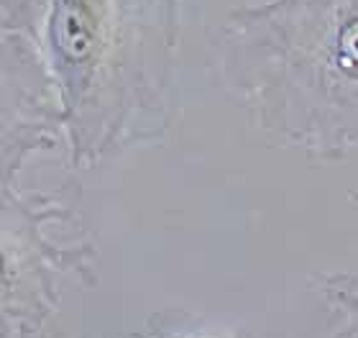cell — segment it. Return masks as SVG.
<instances>
[{
	"label": "cell",
	"mask_w": 358,
	"mask_h": 338,
	"mask_svg": "<svg viewBox=\"0 0 358 338\" xmlns=\"http://www.w3.org/2000/svg\"><path fill=\"white\" fill-rule=\"evenodd\" d=\"M179 0H0V34L52 83L72 167L90 169L169 128Z\"/></svg>",
	"instance_id": "obj_1"
},
{
	"label": "cell",
	"mask_w": 358,
	"mask_h": 338,
	"mask_svg": "<svg viewBox=\"0 0 358 338\" xmlns=\"http://www.w3.org/2000/svg\"><path fill=\"white\" fill-rule=\"evenodd\" d=\"M18 338H34L31 333H18Z\"/></svg>",
	"instance_id": "obj_6"
},
{
	"label": "cell",
	"mask_w": 358,
	"mask_h": 338,
	"mask_svg": "<svg viewBox=\"0 0 358 338\" xmlns=\"http://www.w3.org/2000/svg\"><path fill=\"white\" fill-rule=\"evenodd\" d=\"M325 293L333 313L341 316L336 338H358V272L330 277Z\"/></svg>",
	"instance_id": "obj_5"
},
{
	"label": "cell",
	"mask_w": 358,
	"mask_h": 338,
	"mask_svg": "<svg viewBox=\"0 0 358 338\" xmlns=\"http://www.w3.org/2000/svg\"><path fill=\"white\" fill-rule=\"evenodd\" d=\"M223 87L256 126L313 162L358 149V0H266L210 38Z\"/></svg>",
	"instance_id": "obj_2"
},
{
	"label": "cell",
	"mask_w": 358,
	"mask_h": 338,
	"mask_svg": "<svg viewBox=\"0 0 358 338\" xmlns=\"http://www.w3.org/2000/svg\"><path fill=\"white\" fill-rule=\"evenodd\" d=\"M77 190L21 192L18 182L0 188L3 218V328L6 333H34L57 302L62 274L97 282V248L92 244L59 246L46 225L77 218Z\"/></svg>",
	"instance_id": "obj_3"
},
{
	"label": "cell",
	"mask_w": 358,
	"mask_h": 338,
	"mask_svg": "<svg viewBox=\"0 0 358 338\" xmlns=\"http://www.w3.org/2000/svg\"><path fill=\"white\" fill-rule=\"evenodd\" d=\"M3 136L0 185L15 182L26 159L49 151L64 139V115L41 62L13 34H0Z\"/></svg>",
	"instance_id": "obj_4"
}]
</instances>
